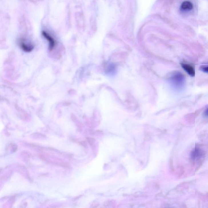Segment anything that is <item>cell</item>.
<instances>
[{"mask_svg": "<svg viewBox=\"0 0 208 208\" xmlns=\"http://www.w3.org/2000/svg\"><path fill=\"white\" fill-rule=\"evenodd\" d=\"M182 66L187 73L191 77H194L195 75V72L194 68L191 65L186 64H182Z\"/></svg>", "mask_w": 208, "mask_h": 208, "instance_id": "277c9868", "label": "cell"}, {"mask_svg": "<svg viewBox=\"0 0 208 208\" xmlns=\"http://www.w3.org/2000/svg\"><path fill=\"white\" fill-rule=\"evenodd\" d=\"M203 155V152L201 149L195 148L191 153V157L193 160L200 158Z\"/></svg>", "mask_w": 208, "mask_h": 208, "instance_id": "5b68a950", "label": "cell"}, {"mask_svg": "<svg viewBox=\"0 0 208 208\" xmlns=\"http://www.w3.org/2000/svg\"><path fill=\"white\" fill-rule=\"evenodd\" d=\"M193 6L190 2L186 1L183 3L181 6V8L183 10H190L192 9Z\"/></svg>", "mask_w": 208, "mask_h": 208, "instance_id": "8992f818", "label": "cell"}, {"mask_svg": "<svg viewBox=\"0 0 208 208\" xmlns=\"http://www.w3.org/2000/svg\"><path fill=\"white\" fill-rule=\"evenodd\" d=\"M19 44L22 49L26 52L31 51L33 49V46L26 42V40L23 38L19 40Z\"/></svg>", "mask_w": 208, "mask_h": 208, "instance_id": "7a4b0ae2", "label": "cell"}, {"mask_svg": "<svg viewBox=\"0 0 208 208\" xmlns=\"http://www.w3.org/2000/svg\"><path fill=\"white\" fill-rule=\"evenodd\" d=\"M171 82L174 87L180 89L183 86L184 84V77L181 73H176L171 78Z\"/></svg>", "mask_w": 208, "mask_h": 208, "instance_id": "6da1fadb", "label": "cell"}, {"mask_svg": "<svg viewBox=\"0 0 208 208\" xmlns=\"http://www.w3.org/2000/svg\"><path fill=\"white\" fill-rule=\"evenodd\" d=\"M42 34L43 36L48 40L49 44L50 49L52 50L55 45V39L46 32L44 31L42 32Z\"/></svg>", "mask_w": 208, "mask_h": 208, "instance_id": "3957f363", "label": "cell"}, {"mask_svg": "<svg viewBox=\"0 0 208 208\" xmlns=\"http://www.w3.org/2000/svg\"><path fill=\"white\" fill-rule=\"evenodd\" d=\"M203 70L205 72H206V73H207L208 72V67L207 66H206V67H203Z\"/></svg>", "mask_w": 208, "mask_h": 208, "instance_id": "52a82bcc", "label": "cell"}]
</instances>
